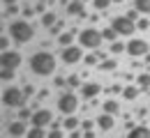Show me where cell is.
Masks as SVG:
<instances>
[{
    "instance_id": "obj_7",
    "label": "cell",
    "mask_w": 150,
    "mask_h": 138,
    "mask_svg": "<svg viewBox=\"0 0 150 138\" xmlns=\"http://www.w3.org/2000/svg\"><path fill=\"white\" fill-rule=\"evenodd\" d=\"M60 58H62V62L65 64H76V62H81V58H83V46H65L62 51H60Z\"/></svg>"
},
{
    "instance_id": "obj_40",
    "label": "cell",
    "mask_w": 150,
    "mask_h": 138,
    "mask_svg": "<svg viewBox=\"0 0 150 138\" xmlns=\"http://www.w3.org/2000/svg\"><path fill=\"white\" fill-rule=\"evenodd\" d=\"M33 14H35V9H33V7H25V9H23V19H25V21L30 19Z\"/></svg>"
},
{
    "instance_id": "obj_47",
    "label": "cell",
    "mask_w": 150,
    "mask_h": 138,
    "mask_svg": "<svg viewBox=\"0 0 150 138\" xmlns=\"http://www.w3.org/2000/svg\"><path fill=\"white\" fill-rule=\"evenodd\" d=\"M69 138H79V129H76V131H72V134H69Z\"/></svg>"
},
{
    "instance_id": "obj_21",
    "label": "cell",
    "mask_w": 150,
    "mask_h": 138,
    "mask_svg": "<svg viewBox=\"0 0 150 138\" xmlns=\"http://www.w3.org/2000/svg\"><path fill=\"white\" fill-rule=\"evenodd\" d=\"M49 134L42 129V127H30L28 129V134H25V138H46Z\"/></svg>"
},
{
    "instance_id": "obj_19",
    "label": "cell",
    "mask_w": 150,
    "mask_h": 138,
    "mask_svg": "<svg viewBox=\"0 0 150 138\" xmlns=\"http://www.w3.org/2000/svg\"><path fill=\"white\" fill-rule=\"evenodd\" d=\"M104 113H109V115H118V113H120V104H118L115 99L104 101Z\"/></svg>"
},
{
    "instance_id": "obj_16",
    "label": "cell",
    "mask_w": 150,
    "mask_h": 138,
    "mask_svg": "<svg viewBox=\"0 0 150 138\" xmlns=\"http://www.w3.org/2000/svg\"><path fill=\"white\" fill-rule=\"evenodd\" d=\"M74 37H76V32L74 30H65L60 37H58V44L65 48V46H72V41H74Z\"/></svg>"
},
{
    "instance_id": "obj_45",
    "label": "cell",
    "mask_w": 150,
    "mask_h": 138,
    "mask_svg": "<svg viewBox=\"0 0 150 138\" xmlns=\"http://www.w3.org/2000/svg\"><path fill=\"white\" fill-rule=\"evenodd\" d=\"M83 138H95V134L93 131H83Z\"/></svg>"
},
{
    "instance_id": "obj_36",
    "label": "cell",
    "mask_w": 150,
    "mask_h": 138,
    "mask_svg": "<svg viewBox=\"0 0 150 138\" xmlns=\"http://www.w3.org/2000/svg\"><path fill=\"white\" fill-rule=\"evenodd\" d=\"M81 129L83 131H93V120H83L81 122Z\"/></svg>"
},
{
    "instance_id": "obj_13",
    "label": "cell",
    "mask_w": 150,
    "mask_h": 138,
    "mask_svg": "<svg viewBox=\"0 0 150 138\" xmlns=\"http://www.w3.org/2000/svg\"><path fill=\"white\" fill-rule=\"evenodd\" d=\"M113 115H109V113H102L99 118H97V127H99V131H111L113 129Z\"/></svg>"
},
{
    "instance_id": "obj_4",
    "label": "cell",
    "mask_w": 150,
    "mask_h": 138,
    "mask_svg": "<svg viewBox=\"0 0 150 138\" xmlns=\"http://www.w3.org/2000/svg\"><path fill=\"white\" fill-rule=\"evenodd\" d=\"M2 104L7 106V108H21L23 104H25V95H23V90L21 88H5V92H2Z\"/></svg>"
},
{
    "instance_id": "obj_49",
    "label": "cell",
    "mask_w": 150,
    "mask_h": 138,
    "mask_svg": "<svg viewBox=\"0 0 150 138\" xmlns=\"http://www.w3.org/2000/svg\"><path fill=\"white\" fill-rule=\"evenodd\" d=\"M111 2H125V0H111Z\"/></svg>"
},
{
    "instance_id": "obj_9",
    "label": "cell",
    "mask_w": 150,
    "mask_h": 138,
    "mask_svg": "<svg viewBox=\"0 0 150 138\" xmlns=\"http://www.w3.org/2000/svg\"><path fill=\"white\" fill-rule=\"evenodd\" d=\"M51 122H53V113L49 111V108H37L35 111V115H33V120H30V124L33 127H51Z\"/></svg>"
},
{
    "instance_id": "obj_6",
    "label": "cell",
    "mask_w": 150,
    "mask_h": 138,
    "mask_svg": "<svg viewBox=\"0 0 150 138\" xmlns=\"http://www.w3.org/2000/svg\"><path fill=\"white\" fill-rule=\"evenodd\" d=\"M111 28L118 35H122V37H132L134 30H139V28H136V21L127 19V16H115V19L111 21Z\"/></svg>"
},
{
    "instance_id": "obj_29",
    "label": "cell",
    "mask_w": 150,
    "mask_h": 138,
    "mask_svg": "<svg viewBox=\"0 0 150 138\" xmlns=\"http://www.w3.org/2000/svg\"><path fill=\"white\" fill-rule=\"evenodd\" d=\"M109 5H111V0H93V7H95V9H99V12H104Z\"/></svg>"
},
{
    "instance_id": "obj_5",
    "label": "cell",
    "mask_w": 150,
    "mask_h": 138,
    "mask_svg": "<svg viewBox=\"0 0 150 138\" xmlns=\"http://www.w3.org/2000/svg\"><path fill=\"white\" fill-rule=\"evenodd\" d=\"M79 108V97L74 92H62L58 97V111L62 115H74V111Z\"/></svg>"
},
{
    "instance_id": "obj_1",
    "label": "cell",
    "mask_w": 150,
    "mask_h": 138,
    "mask_svg": "<svg viewBox=\"0 0 150 138\" xmlns=\"http://www.w3.org/2000/svg\"><path fill=\"white\" fill-rule=\"evenodd\" d=\"M28 64H30L33 74H37V76H51L56 71V55L49 53V51H37V53L30 55Z\"/></svg>"
},
{
    "instance_id": "obj_12",
    "label": "cell",
    "mask_w": 150,
    "mask_h": 138,
    "mask_svg": "<svg viewBox=\"0 0 150 138\" xmlns=\"http://www.w3.org/2000/svg\"><path fill=\"white\" fill-rule=\"evenodd\" d=\"M7 131H9V136L12 138H21V136H25L28 131H25V122L23 120H14L9 127H7Z\"/></svg>"
},
{
    "instance_id": "obj_35",
    "label": "cell",
    "mask_w": 150,
    "mask_h": 138,
    "mask_svg": "<svg viewBox=\"0 0 150 138\" xmlns=\"http://www.w3.org/2000/svg\"><path fill=\"white\" fill-rule=\"evenodd\" d=\"M125 16H127V19H132V21H139V19H141V16H139V12H136L134 7H132V9L127 12V14H125Z\"/></svg>"
},
{
    "instance_id": "obj_44",
    "label": "cell",
    "mask_w": 150,
    "mask_h": 138,
    "mask_svg": "<svg viewBox=\"0 0 150 138\" xmlns=\"http://www.w3.org/2000/svg\"><path fill=\"white\" fill-rule=\"evenodd\" d=\"M60 127H62V122H60V120H53V122H51V129H60Z\"/></svg>"
},
{
    "instance_id": "obj_28",
    "label": "cell",
    "mask_w": 150,
    "mask_h": 138,
    "mask_svg": "<svg viewBox=\"0 0 150 138\" xmlns=\"http://www.w3.org/2000/svg\"><path fill=\"white\" fill-rule=\"evenodd\" d=\"M14 71H16V69H5V67H2V71H0V78L5 81V83H7V81H14Z\"/></svg>"
},
{
    "instance_id": "obj_46",
    "label": "cell",
    "mask_w": 150,
    "mask_h": 138,
    "mask_svg": "<svg viewBox=\"0 0 150 138\" xmlns=\"http://www.w3.org/2000/svg\"><path fill=\"white\" fill-rule=\"evenodd\" d=\"M5 2V7H9V5H16V0H2Z\"/></svg>"
},
{
    "instance_id": "obj_25",
    "label": "cell",
    "mask_w": 150,
    "mask_h": 138,
    "mask_svg": "<svg viewBox=\"0 0 150 138\" xmlns=\"http://www.w3.org/2000/svg\"><path fill=\"white\" fill-rule=\"evenodd\" d=\"M33 115H35L33 108H25V106L19 108V120H23V122H25V120H33Z\"/></svg>"
},
{
    "instance_id": "obj_11",
    "label": "cell",
    "mask_w": 150,
    "mask_h": 138,
    "mask_svg": "<svg viewBox=\"0 0 150 138\" xmlns=\"http://www.w3.org/2000/svg\"><path fill=\"white\" fill-rule=\"evenodd\" d=\"M102 92V85L99 83H83L81 85V97L83 99H93V97H97Z\"/></svg>"
},
{
    "instance_id": "obj_20",
    "label": "cell",
    "mask_w": 150,
    "mask_h": 138,
    "mask_svg": "<svg viewBox=\"0 0 150 138\" xmlns=\"http://www.w3.org/2000/svg\"><path fill=\"white\" fill-rule=\"evenodd\" d=\"M56 23H58V16L53 14V12H46V14H42V25H44V28H49V30H51Z\"/></svg>"
},
{
    "instance_id": "obj_37",
    "label": "cell",
    "mask_w": 150,
    "mask_h": 138,
    "mask_svg": "<svg viewBox=\"0 0 150 138\" xmlns=\"http://www.w3.org/2000/svg\"><path fill=\"white\" fill-rule=\"evenodd\" d=\"M23 95H25V99H28V97H33V95H35V88H33V85L28 83V85L23 88Z\"/></svg>"
},
{
    "instance_id": "obj_38",
    "label": "cell",
    "mask_w": 150,
    "mask_h": 138,
    "mask_svg": "<svg viewBox=\"0 0 150 138\" xmlns=\"http://www.w3.org/2000/svg\"><path fill=\"white\" fill-rule=\"evenodd\" d=\"M46 138H62V129H51Z\"/></svg>"
},
{
    "instance_id": "obj_26",
    "label": "cell",
    "mask_w": 150,
    "mask_h": 138,
    "mask_svg": "<svg viewBox=\"0 0 150 138\" xmlns=\"http://www.w3.org/2000/svg\"><path fill=\"white\" fill-rule=\"evenodd\" d=\"M115 67H118L115 60H102V62H99V69H102V71H113Z\"/></svg>"
},
{
    "instance_id": "obj_18",
    "label": "cell",
    "mask_w": 150,
    "mask_h": 138,
    "mask_svg": "<svg viewBox=\"0 0 150 138\" xmlns=\"http://www.w3.org/2000/svg\"><path fill=\"white\" fill-rule=\"evenodd\" d=\"M134 9L139 14H143V16H148L150 14V0H134Z\"/></svg>"
},
{
    "instance_id": "obj_48",
    "label": "cell",
    "mask_w": 150,
    "mask_h": 138,
    "mask_svg": "<svg viewBox=\"0 0 150 138\" xmlns=\"http://www.w3.org/2000/svg\"><path fill=\"white\" fill-rule=\"evenodd\" d=\"M146 62H148V64H150V53H148V55H146Z\"/></svg>"
},
{
    "instance_id": "obj_17",
    "label": "cell",
    "mask_w": 150,
    "mask_h": 138,
    "mask_svg": "<svg viewBox=\"0 0 150 138\" xmlns=\"http://www.w3.org/2000/svg\"><path fill=\"white\" fill-rule=\"evenodd\" d=\"M79 124H81V122H79V118H74V115H67V118L62 120V129H67L69 134L79 129Z\"/></svg>"
},
{
    "instance_id": "obj_8",
    "label": "cell",
    "mask_w": 150,
    "mask_h": 138,
    "mask_svg": "<svg viewBox=\"0 0 150 138\" xmlns=\"http://www.w3.org/2000/svg\"><path fill=\"white\" fill-rule=\"evenodd\" d=\"M127 53L132 58H146L150 53V46L146 39H129L127 41Z\"/></svg>"
},
{
    "instance_id": "obj_3",
    "label": "cell",
    "mask_w": 150,
    "mask_h": 138,
    "mask_svg": "<svg viewBox=\"0 0 150 138\" xmlns=\"http://www.w3.org/2000/svg\"><path fill=\"white\" fill-rule=\"evenodd\" d=\"M102 41H104V37L97 28H83L79 32V46H83V48H99Z\"/></svg>"
},
{
    "instance_id": "obj_43",
    "label": "cell",
    "mask_w": 150,
    "mask_h": 138,
    "mask_svg": "<svg viewBox=\"0 0 150 138\" xmlns=\"http://www.w3.org/2000/svg\"><path fill=\"white\" fill-rule=\"evenodd\" d=\"M122 90H125L122 85H113V88H111V92H113V95H122Z\"/></svg>"
},
{
    "instance_id": "obj_34",
    "label": "cell",
    "mask_w": 150,
    "mask_h": 138,
    "mask_svg": "<svg viewBox=\"0 0 150 138\" xmlns=\"http://www.w3.org/2000/svg\"><path fill=\"white\" fill-rule=\"evenodd\" d=\"M97 60H99V55H97V53H93V55H86V58H83V62H86V64H95Z\"/></svg>"
},
{
    "instance_id": "obj_2",
    "label": "cell",
    "mask_w": 150,
    "mask_h": 138,
    "mask_svg": "<svg viewBox=\"0 0 150 138\" xmlns=\"http://www.w3.org/2000/svg\"><path fill=\"white\" fill-rule=\"evenodd\" d=\"M9 37L16 41V44H28V41L35 37V28L30 25V21L16 19V21L9 23Z\"/></svg>"
},
{
    "instance_id": "obj_30",
    "label": "cell",
    "mask_w": 150,
    "mask_h": 138,
    "mask_svg": "<svg viewBox=\"0 0 150 138\" xmlns=\"http://www.w3.org/2000/svg\"><path fill=\"white\" fill-rule=\"evenodd\" d=\"M136 28H139V30H150V19L141 16V19L136 21Z\"/></svg>"
},
{
    "instance_id": "obj_10",
    "label": "cell",
    "mask_w": 150,
    "mask_h": 138,
    "mask_svg": "<svg viewBox=\"0 0 150 138\" xmlns=\"http://www.w3.org/2000/svg\"><path fill=\"white\" fill-rule=\"evenodd\" d=\"M0 64H2L5 69H16V67L21 64V53L19 51H2Z\"/></svg>"
},
{
    "instance_id": "obj_14",
    "label": "cell",
    "mask_w": 150,
    "mask_h": 138,
    "mask_svg": "<svg viewBox=\"0 0 150 138\" xmlns=\"http://www.w3.org/2000/svg\"><path fill=\"white\" fill-rule=\"evenodd\" d=\"M67 14H69V16H86L83 2H81V0H72V2L67 5Z\"/></svg>"
},
{
    "instance_id": "obj_23",
    "label": "cell",
    "mask_w": 150,
    "mask_h": 138,
    "mask_svg": "<svg viewBox=\"0 0 150 138\" xmlns=\"http://www.w3.org/2000/svg\"><path fill=\"white\" fill-rule=\"evenodd\" d=\"M136 83L141 90H150V74H139L136 76Z\"/></svg>"
},
{
    "instance_id": "obj_39",
    "label": "cell",
    "mask_w": 150,
    "mask_h": 138,
    "mask_svg": "<svg viewBox=\"0 0 150 138\" xmlns=\"http://www.w3.org/2000/svg\"><path fill=\"white\" fill-rule=\"evenodd\" d=\"M16 12H19V7H16V5H9V7H5V14H9V16H14Z\"/></svg>"
},
{
    "instance_id": "obj_22",
    "label": "cell",
    "mask_w": 150,
    "mask_h": 138,
    "mask_svg": "<svg viewBox=\"0 0 150 138\" xmlns=\"http://www.w3.org/2000/svg\"><path fill=\"white\" fill-rule=\"evenodd\" d=\"M122 97L125 99H136L139 97V88H136V85H127V88H125V90H122Z\"/></svg>"
},
{
    "instance_id": "obj_27",
    "label": "cell",
    "mask_w": 150,
    "mask_h": 138,
    "mask_svg": "<svg viewBox=\"0 0 150 138\" xmlns=\"http://www.w3.org/2000/svg\"><path fill=\"white\" fill-rule=\"evenodd\" d=\"M102 37H104V39L106 41H115V37H118V32H115V30H113V28H104V30H102Z\"/></svg>"
},
{
    "instance_id": "obj_31",
    "label": "cell",
    "mask_w": 150,
    "mask_h": 138,
    "mask_svg": "<svg viewBox=\"0 0 150 138\" xmlns=\"http://www.w3.org/2000/svg\"><path fill=\"white\" fill-rule=\"evenodd\" d=\"M67 85L69 88H81V78L76 74H72V76H67Z\"/></svg>"
},
{
    "instance_id": "obj_15",
    "label": "cell",
    "mask_w": 150,
    "mask_h": 138,
    "mask_svg": "<svg viewBox=\"0 0 150 138\" xmlns=\"http://www.w3.org/2000/svg\"><path fill=\"white\" fill-rule=\"evenodd\" d=\"M127 138H150V129L146 124H139V127L127 131Z\"/></svg>"
},
{
    "instance_id": "obj_33",
    "label": "cell",
    "mask_w": 150,
    "mask_h": 138,
    "mask_svg": "<svg viewBox=\"0 0 150 138\" xmlns=\"http://www.w3.org/2000/svg\"><path fill=\"white\" fill-rule=\"evenodd\" d=\"M53 85H56L58 90H62V88L67 85V78H62V76H56V78H53Z\"/></svg>"
},
{
    "instance_id": "obj_24",
    "label": "cell",
    "mask_w": 150,
    "mask_h": 138,
    "mask_svg": "<svg viewBox=\"0 0 150 138\" xmlns=\"http://www.w3.org/2000/svg\"><path fill=\"white\" fill-rule=\"evenodd\" d=\"M111 53H113V55L127 53V44H122V41H113V44H111Z\"/></svg>"
},
{
    "instance_id": "obj_42",
    "label": "cell",
    "mask_w": 150,
    "mask_h": 138,
    "mask_svg": "<svg viewBox=\"0 0 150 138\" xmlns=\"http://www.w3.org/2000/svg\"><path fill=\"white\" fill-rule=\"evenodd\" d=\"M44 9H46V7H44V0H39V2H37V7H35V12H39V14H46Z\"/></svg>"
},
{
    "instance_id": "obj_32",
    "label": "cell",
    "mask_w": 150,
    "mask_h": 138,
    "mask_svg": "<svg viewBox=\"0 0 150 138\" xmlns=\"http://www.w3.org/2000/svg\"><path fill=\"white\" fill-rule=\"evenodd\" d=\"M62 28H65V23H62V21H58L56 25L51 28V35H58V37H60V35H62Z\"/></svg>"
},
{
    "instance_id": "obj_41",
    "label": "cell",
    "mask_w": 150,
    "mask_h": 138,
    "mask_svg": "<svg viewBox=\"0 0 150 138\" xmlns=\"http://www.w3.org/2000/svg\"><path fill=\"white\" fill-rule=\"evenodd\" d=\"M7 46H9V41H7V37H0V48H2V51H9Z\"/></svg>"
}]
</instances>
